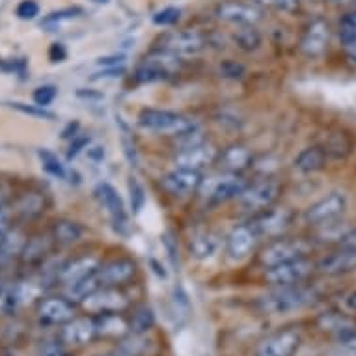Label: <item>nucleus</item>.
<instances>
[{
	"mask_svg": "<svg viewBox=\"0 0 356 356\" xmlns=\"http://www.w3.org/2000/svg\"><path fill=\"white\" fill-rule=\"evenodd\" d=\"M90 142L88 136H81V138H76L75 144H71V152H70V157H75L76 153L81 152L82 147H86V144Z\"/></svg>",
	"mask_w": 356,
	"mask_h": 356,
	"instance_id": "53",
	"label": "nucleus"
},
{
	"mask_svg": "<svg viewBox=\"0 0 356 356\" xmlns=\"http://www.w3.org/2000/svg\"><path fill=\"white\" fill-rule=\"evenodd\" d=\"M218 248H220V237L209 229L196 232L188 241V252L200 261L211 259L218 252Z\"/></svg>",
	"mask_w": 356,
	"mask_h": 356,
	"instance_id": "27",
	"label": "nucleus"
},
{
	"mask_svg": "<svg viewBox=\"0 0 356 356\" xmlns=\"http://www.w3.org/2000/svg\"><path fill=\"white\" fill-rule=\"evenodd\" d=\"M334 4H341V6H347V4H356V0H330Z\"/></svg>",
	"mask_w": 356,
	"mask_h": 356,
	"instance_id": "56",
	"label": "nucleus"
},
{
	"mask_svg": "<svg viewBox=\"0 0 356 356\" xmlns=\"http://www.w3.org/2000/svg\"><path fill=\"white\" fill-rule=\"evenodd\" d=\"M338 345H339V349L343 350L345 355L356 356V332H350V334H347V336H341V338H338Z\"/></svg>",
	"mask_w": 356,
	"mask_h": 356,
	"instance_id": "48",
	"label": "nucleus"
},
{
	"mask_svg": "<svg viewBox=\"0 0 356 356\" xmlns=\"http://www.w3.org/2000/svg\"><path fill=\"white\" fill-rule=\"evenodd\" d=\"M38 316L47 325H65L75 317V308L70 298H45L38 308Z\"/></svg>",
	"mask_w": 356,
	"mask_h": 356,
	"instance_id": "22",
	"label": "nucleus"
},
{
	"mask_svg": "<svg viewBox=\"0 0 356 356\" xmlns=\"http://www.w3.org/2000/svg\"><path fill=\"white\" fill-rule=\"evenodd\" d=\"M95 321V334L103 336V338H125L127 334H131L129 328V321L123 316H120V312H111V314H97L94 317Z\"/></svg>",
	"mask_w": 356,
	"mask_h": 356,
	"instance_id": "25",
	"label": "nucleus"
},
{
	"mask_svg": "<svg viewBox=\"0 0 356 356\" xmlns=\"http://www.w3.org/2000/svg\"><path fill=\"white\" fill-rule=\"evenodd\" d=\"M216 157H218V152L215 147L204 142L196 147H191V149H181L175 155L174 163L175 168H185V170H194V172H200L205 166L216 163Z\"/></svg>",
	"mask_w": 356,
	"mask_h": 356,
	"instance_id": "17",
	"label": "nucleus"
},
{
	"mask_svg": "<svg viewBox=\"0 0 356 356\" xmlns=\"http://www.w3.org/2000/svg\"><path fill=\"white\" fill-rule=\"evenodd\" d=\"M101 267V261L97 256H81L73 261L62 265L58 270V280L70 286L73 282L82 280L90 275H95Z\"/></svg>",
	"mask_w": 356,
	"mask_h": 356,
	"instance_id": "23",
	"label": "nucleus"
},
{
	"mask_svg": "<svg viewBox=\"0 0 356 356\" xmlns=\"http://www.w3.org/2000/svg\"><path fill=\"white\" fill-rule=\"evenodd\" d=\"M234 41L241 51L252 53V51H257L259 45H261V34L257 32V29L254 24H241V26H237V30H235Z\"/></svg>",
	"mask_w": 356,
	"mask_h": 356,
	"instance_id": "33",
	"label": "nucleus"
},
{
	"mask_svg": "<svg viewBox=\"0 0 356 356\" xmlns=\"http://www.w3.org/2000/svg\"><path fill=\"white\" fill-rule=\"evenodd\" d=\"M120 123V127H122V144H123V149H125V155L131 163H135L136 166V152H135V144H133V136L129 135V129L127 125L122 122V120H118Z\"/></svg>",
	"mask_w": 356,
	"mask_h": 356,
	"instance_id": "43",
	"label": "nucleus"
},
{
	"mask_svg": "<svg viewBox=\"0 0 356 356\" xmlns=\"http://www.w3.org/2000/svg\"><path fill=\"white\" fill-rule=\"evenodd\" d=\"M92 2H97V4H106L108 0H92Z\"/></svg>",
	"mask_w": 356,
	"mask_h": 356,
	"instance_id": "60",
	"label": "nucleus"
},
{
	"mask_svg": "<svg viewBox=\"0 0 356 356\" xmlns=\"http://www.w3.org/2000/svg\"><path fill=\"white\" fill-rule=\"evenodd\" d=\"M129 306V298L118 287H99L97 291L88 295L82 300V308L92 314H111V312H123Z\"/></svg>",
	"mask_w": 356,
	"mask_h": 356,
	"instance_id": "12",
	"label": "nucleus"
},
{
	"mask_svg": "<svg viewBox=\"0 0 356 356\" xmlns=\"http://www.w3.org/2000/svg\"><path fill=\"white\" fill-rule=\"evenodd\" d=\"M49 356H70V355H65V353H53V355H49Z\"/></svg>",
	"mask_w": 356,
	"mask_h": 356,
	"instance_id": "59",
	"label": "nucleus"
},
{
	"mask_svg": "<svg viewBox=\"0 0 356 356\" xmlns=\"http://www.w3.org/2000/svg\"><path fill=\"white\" fill-rule=\"evenodd\" d=\"M179 19V10H175V8H166L163 12H159L153 21L155 24H161V26H168V24H174L175 21Z\"/></svg>",
	"mask_w": 356,
	"mask_h": 356,
	"instance_id": "47",
	"label": "nucleus"
},
{
	"mask_svg": "<svg viewBox=\"0 0 356 356\" xmlns=\"http://www.w3.org/2000/svg\"><path fill=\"white\" fill-rule=\"evenodd\" d=\"M13 108H17L21 111L23 114H29V116H34V118H45V120H53L54 114L47 112L43 106H38V105H32V106H26L23 103H13Z\"/></svg>",
	"mask_w": 356,
	"mask_h": 356,
	"instance_id": "46",
	"label": "nucleus"
},
{
	"mask_svg": "<svg viewBox=\"0 0 356 356\" xmlns=\"http://www.w3.org/2000/svg\"><path fill=\"white\" fill-rule=\"evenodd\" d=\"M347 209V198L341 193H330L328 196L321 198L316 204H312L304 213V220L309 226H327L330 222L343 215Z\"/></svg>",
	"mask_w": 356,
	"mask_h": 356,
	"instance_id": "8",
	"label": "nucleus"
},
{
	"mask_svg": "<svg viewBox=\"0 0 356 356\" xmlns=\"http://www.w3.org/2000/svg\"><path fill=\"white\" fill-rule=\"evenodd\" d=\"M179 70H181L179 56L159 49V51L152 53L149 56H146L140 67L136 70L135 79L138 82L164 81V79H170L172 75H175Z\"/></svg>",
	"mask_w": 356,
	"mask_h": 356,
	"instance_id": "5",
	"label": "nucleus"
},
{
	"mask_svg": "<svg viewBox=\"0 0 356 356\" xmlns=\"http://www.w3.org/2000/svg\"><path fill=\"white\" fill-rule=\"evenodd\" d=\"M4 289H6V286H4V280L0 278V295H2V291H4Z\"/></svg>",
	"mask_w": 356,
	"mask_h": 356,
	"instance_id": "58",
	"label": "nucleus"
},
{
	"mask_svg": "<svg viewBox=\"0 0 356 356\" xmlns=\"http://www.w3.org/2000/svg\"><path fill=\"white\" fill-rule=\"evenodd\" d=\"M45 211V198L38 193H26L15 202L13 213L19 215L23 220H34Z\"/></svg>",
	"mask_w": 356,
	"mask_h": 356,
	"instance_id": "30",
	"label": "nucleus"
},
{
	"mask_svg": "<svg viewBox=\"0 0 356 356\" xmlns=\"http://www.w3.org/2000/svg\"><path fill=\"white\" fill-rule=\"evenodd\" d=\"M317 327L321 328L323 332H328L341 338L350 332H356V321L353 317L345 316L341 312H325L317 317Z\"/></svg>",
	"mask_w": 356,
	"mask_h": 356,
	"instance_id": "26",
	"label": "nucleus"
},
{
	"mask_svg": "<svg viewBox=\"0 0 356 356\" xmlns=\"http://www.w3.org/2000/svg\"><path fill=\"white\" fill-rule=\"evenodd\" d=\"M136 275V263L129 257H118L108 263H103L97 270V278H99L103 287H118L133 280Z\"/></svg>",
	"mask_w": 356,
	"mask_h": 356,
	"instance_id": "14",
	"label": "nucleus"
},
{
	"mask_svg": "<svg viewBox=\"0 0 356 356\" xmlns=\"http://www.w3.org/2000/svg\"><path fill=\"white\" fill-rule=\"evenodd\" d=\"M280 196V183L275 179H261V181L252 183L239 194V205L250 213H261L270 209Z\"/></svg>",
	"mask_w": 356,
	"mask_h": 356,
	"instance_id": "6",
	"label": "nucleus"
},
{
	"mask_svg": "<svg viewBox=\"0 0 356 356\" xmlns=\"http://www.w3.org/2000/svg\"><path fill=\"white\" fill-rule=\"evenodd\" d=\"M243 65H239V64H235V62H226V64L222 65V73H224V75L226 76H241L243 75Z\"/></svg>",
	"mask_w": 356,
	"mask_h": 356,
	"instance_id": "49",
	"label": "nucleus"
},
{
	"mask_svg": "<svg viewBox=\"0 0 356 356\" xmlns=\"http://www.w3.org/2000/svg\"><path fill=\"white\" fill-rule=\"evenodd\" d=\"M257 234L254 232L250 224H243L237 228L232 229V234L226 239V252L232 259H245L246 256H250L252 250L257 245Z\"/></svg>",
	"mask_w": 356,
	"mask_h": 356,
	"instance_id": "18",
	"label": "nucleus"
},
{
	"mask_svg": "<svg viewBox=\"0 0 356 356\" xmlns=\"http://www.w3.org/2000/svg\"><path fill=\"white\" fill-rule=\"evenodd\" d=\"M345 302H347V306H349V309H353V312H356V291L350 293L349 297L345 298Z\"/></svg>",
	"mask_w": 356,
	"mask_h": 356,
	"instance_id": "54",
	"label": "nucleus"
},
{
	"mask_svg": "<svg viewBox=\"0 0 356 356\" xmlns=\"http://www.w3.org/2000/svg\"><path fill=\"white\" fill-rule=\"evenodd\" d=\"M339 245L349 246V248H356V228L345 232V234L339 237Z\"/></svg>",
	"mask_w": 356,
	"mask_h": 356,
	"instance_id": "51",
	"label": "nucleus"
},
{
	"mask_svg": "<svg viewBox=\"0 0 356 356\" xmlns=\"http://www.w3.org/2000/svg\"><path fill=\"white\" fill-rule=\"evenodd\" d=\"M316 269L319 270V273H323V275L328 276L349 275V273L356 270V248L341 246L339 250L321 257V259L316 263Z\"/></svg>",
	"mask_w": 356,
	"mask_h": 356,
	"instance_id": "15",
	"label": "nucleus"
},
{
	"mask_svg": "<svg viewBox=\"0 0 356 356\" xmlns=\"http://www.w3.org/2000/svg\"><path fill=\"white\" fill-rule=\"evenodd\" d=\"M246 187H248V183L243 177L224 172L222 175H211L207 179H202L198 191L205 200L220 204V202H228V200H237Z\"/></svg>",
	"mask_w": 356,
	"mask_h": 356,
	"instance_id": "4",
	"label": "nucleus"
},
{
	"mask_svg": "<svg viewBox=\"0 0 356 356\" xmlns=\"http://www.w3.org/2000/svg\"><path fill=\"white\" fill-rule=\"evenodd\" d=\"M13 209H10L8 205L0 207V243L6 239V235L12 229V218H13Z\"/></svg>",
	"mask_w": 356,
	"mask_h": 356,
	"instance_id": "44",
	"label": "nucleus"
},
{
	"mask_svg": "<svg viewBox=\"0 0 356 356\" xmlns=\"http://www.w3.org/2000/svg\"><path fill=\"white\" fill-rule=\"evenodd\" d=\"M325 152H327L328 157L334 159H343L347 157L353 149V142L345 133H332V135L327 136L325 140V146H321Z\"/></svg>",
	"mask_w": 356,
	"mask_h": 356,
	"instance_id": "35",
	"label": "nucleus"
},
{
	"mask_svg": "<svg viewBox=\"0 0 356 356\" xmlns=\"http://www.w3.org/2000/svg\"><path fill=\"white\" fill-rule=\"evenodd\" d=\"M343 53H345V58H347V62L356 67V43H345Z\"/></svg>",
	"mask_w": 356,
	"mask_h": 356,
	"instance_id": "52",
	"label": "nucleus"
},
{
	"mask_svg": "<svg viewBox=\"0 0 356 356\" xmlns=\"http://www.w3.org/2000/svg\"><path fill=\"white\" fill-rule=\"evenodd\" d=\"M328 155L321 146H309L298 153L295 159V168L302 174H316L327 166Z\"/></svg>",
	"mask_w": 356,
	"mask_h": 356,
	"instance_id": "28",
	"label": "nucleus"
},
{
	"mask_svg": "<svg viewBox=\"0 0 356 356\" xmlns=\"http://www.w3.org/2000/svg\"><path fill=\"white\" fill-rule=\"evenodd\" d=\"M56 94H58L56 86H51V84H47V86L35 88L34 94H32V99H34V105L43 106V108H45V106L51 105V103L56 99Z\"/></svg>",
	"mask_w": 356,
	"mask_h": 356,
	"instance_id": "40",
	"label": "nucleus"
},
{
	"mask_svg": "<svg viewBox=\"0 0 356 356\" xmlns=\"http://www.w3.org/2000/svg\"><path fill=\"white\" fill-rule=\"evenodd\" d=\"M314 300H316V291L298 284V286L276 287L275 291L263 295L257 300V306L263 314H269V316H287V314L306 308Z\"/></svg>",
	"mask_w": 356,
	"mask_h": 356,
	"instance_id": "1",
	"label": "nucleus"
},
{
	"mask_svg": "<svg viewBox=\"0 0 356 356\" xmlns=\"http://www.w3.org/2000/svg\"><path fill=\"white\" fill-rule=\"evenodd\" d=\"M202 174L194 170L175 168L163 177V188L172 196H188L202 185Z\"/></svg>",
	"mask_w": 356,
	"mask_h": 356,
	"instance_id": "16",
	"label": "nucleus"
},
{
	"mask_svg": "<svg viewBox=\"0 0 356 356\" xmlns=\"http://www.w3.org/2000/svg\"><path fill=\"white\" fill-rule=\"evenodd\" d=\"M129 194H131V207L135 213H140V209L146 204V193L140 183L136 181L135 177L129 179Z\"/></svg>",
	"mask_w": 356,
	"mask_h": 356,
	"instance_id": "39",
	"label": "nucleus"
},
{
	"mask_svg": "<svg viewBox=\"0 0 356 356\" xmlns=\"http://www.w3.org/2000/svg\"><path fill=\"white\" fill-rule=\"evenodd\" d=\"M51 234H53V241L54 243H58L62 246H70L76 241H81L82 234H84V229L79 222L67 220V218H60L53 224V229H51Z\"/></svg>",
	"mask_w": 356,
	"mask_h": 356,
	"instance_id": "32",
	"label": "nucleus"
},
{
	"mask_svg": "<svg viewBox=\"0 0 356 356\" xmlns=\"http://www.w3.org/2000/svg\"><path fill=\"white\" fill-rule=\"evenodd\" d=\"M302 336L295 328H286L280 332L270 334L256 347L254 356H295L300 349Z\"/></svg>",
	"mask_w": 356,
	"mask_h": 356,
	"instance_id": "9",
	"label": "nucleus"
},
{
	"mask_svg": "<svg viewBox=\"0 0 356 356\" xmlns=\"http://www.w3.org/2000/svg\"><path fill=\"white\" fill-rule=\"evenodd\" d=\"M95 198L101 204V207L111 215L112 222L116 228H123L127 226V215H125V205H123L122 196L118 194V191L108 183H99L94 191Z\"/></svg>",
	"mask_w": 356,
	"mask_h": 356,
	"instance_id": "20",
	"label": "nucleus"
},
{
	"mask_svg": "<svg viewBox=\"0 0 356 356\" xmlns=\"http://www.w3.org/2000/svg\"><path fill=\"white\" fill-rule=\"evenodd\" d=\"M97 356H133V355H129V353H125V350L118 349V350H112V353H103V355H97Z\"/></svg>",
	"mask_w": 356,
	"mask_h": 356,
	"instance_id": "55",
	"label": "nucleus"
},
{
	"mask_svg": "<svg viewBox=\"0 0 356 356\" xmlns=\"http://www.w3.org/2000/svg\"><path fill=\"white\" fill-rule=\"evenodd\" d=\"M309 252H312V245L306 239H284V237L280 239L278 237L263 248L259 254V261L269 269L282 263L304 259Z\"/></svg>",
	"mask_w": 356,
	"mask_h": 356,
	"instance_id": "3",
	"label": "nucleus"
},
{
	"mask_svg": "<svg viewBox=\"0 0 356 356\" xmlns=\"http://www.w3.org/2000/svg\"><path fill=\"white\" fill-rule=\"evenodd\" d=\"M308 2H316V0H308Z\"/></svg>",
	"mask_w": 356,
	"mask_h": 356,
	"instance_id": "61",
	"label": "nucleus"
},
{
	"mask_svg": "<svg viewBox=\"0 0 356 356\" xmlns=\"http://www.w3.org/2000/svg\"><path fill=\"white\" fill-rule=\"evenodd\" d=\"M95 336L97 334H95L94 317H73L71 321L65 323L60 334L62 341L71 347H82L90 343Z\"/></svg>",
	"mask_w": 356,
	"mask_h": 356,
	"instance_id": "21",
	"label": "nucleus"
},
{
	"mask_svg": "<svg viewBox=\"0 0 356 356\" xmlns=\"http://www.w3.org/2000/svg\"><path fill=\"white\" fill-rule=\"evenodd\" d=\"M254 4L273 8L278 12H295L298 8V0H254Z\"/></svg>",
	"mask_w": 356,
	"mask_h": 356,
	"instance_id": "41",
	"label": "nucleus"
},
{
	"mask_svg": "<svg viewBox=\"0 0 356 356\" xmlns=\"http://www.w3.org/2000/svg\"><path fill=\"white\" fill-rule=\"evenodd\" d=\"M216 164L226 174H239L252 164V153L248 147L241 146V144H232L218 153Z\"/></svg>",
	"mask_w": 356,
	"mask_h": 356,
	"instance_id": "24",
	"label": "nucleus"
},
{
	"mask_svg": "<svg viewBox=\"0 0 356 356\" xmlns=\"http://www.w3.org/2000/svg\"><path fill=\"white\" fill-rule=\"evenodd\" d=\"M293 222V213L286 207L282 209H267L257 213V216L250 222V226L257 234V237H267V239H278L286 232Z\"/></svg>",
	"mask_w": 356,
	"mask_h": 356,
	"instance_id": "10",
	"label": "nucleus"
},
{
	"mask_svg": "<svg viewBox=\"0 0 356 356\" xmlns=\"http://www.w3.org/2000/svg\"><path fill=\"white\" fill-rule=\"evenodd\" d=\"M205 45H207V40L198 30H179V32L166 34L161 40V49L175 56H193L204 51Z\"/></svg>",
	"mask_w": 356,
	"mask_h": 356,
	"instance_id": "11",
	"label": "nucleus"
},
{
	"mask_svg": "<svg viewBox=\"0 0 356 356\" xmlns=\"http://www.w3.org/2000/svg\"><path fill=\"white\" fill-rule=\"evenodd\" d=\"M2 205H6V196H4V193L0 191V207H2Z\"/></svg>",
	"mask_w": 356,
	"mask_h": 356,
	"instance_id": "57",
	"label": "nucleus"
},
{
	"mask_svg": "<svg viewBox=\"0 0 356 356\" xmlns=\"http://www.w3.org/2000/svg\"><path fill=\"white\" fill-rule=\"evenodd\" d=\"M138 123L147 131L164 133V135L179 136L198 127V123L187 116H181L172 111H159V108H146L140 112Z\"/></svg>",
	"mask_w": 356,
	"mask_h": 356,
	"instance_id": "2",
	"label": "nucleus"
},
{
	"mask_svg": "<svg viewBox=\"0 0 356 356\" xmlns=\"http://www.w3.org/2000/svg\"><path fill=\"white\" fill-rule=\"evenodd\" d=\"M99 287L103 286H101L99 278H97V273H95V275H90L86 276V278H82V280H76L73 282V284H70L65 295H67L70 300H81L82 302L88 295H92L94 291H97Z\"/></svg>",
	"mask_w": 356,
	"mask_h": 356,
	"instance_id": "34",
	"label": "nucleus"
},
{
	"mask_svg": "<svg viewBox=\"0 0 356 356\" xmlns=\"http://www.w3.org/2000/svg\"><path fill=\"white\" fill-rule=\"evenodd\" d=\"M338 34L341 43H356V12L345 13L338 24Z\"/></svg>",
	"mask_w": 356,
	"mask_h": 356,
	"instance_id": "38",
	"label": "nucleus"
},
{
	"mask_svg": "<svg viewBox=\"0 0 356 356\" xmlns=\"http://www.w3.org/2000/svg\"><path fill=\"white\" fill-rule=\"evenodd\" d=\"M19 19H23V21H32L40 15V4L35 2V0H23L21 4L15 10Z\"/></svg>",
	"mask_w": 356,
	"mask_h": 356,
	"instance_id": "42",
	"label": "nucleus"
},
{
	"mask_svg": "<svg viewBox=\"0 0 356 356\" xmlns=\"http://www.w3.org/2000/svg\"><path fill=\"white\" fill-rule=\"evenodd\" d=\"M316 263L309 259H295V261L282 263L276 267H269L265 273V280L273 284L275 287H287V286H298L314 275Z\"/></svg>",
	"mask_w": 356,
	"mask_h": 356,
	"instance_id": "7",
	"label": "nucleus"
},
{
	"mask_svg": "<svg viewBox=\"0 0 356 356\" xmlns=\"http://www.w3.org/2000/svg\"><path fill=\"white\" fill-rule=\"evenodd\" d=\"M328 40H330V29L323 19H317L304 32L302 40H300V51L309 58H317L321 56L328 47Z\"/></svg>",
	"mask_w": 356,
	"mask_h": 356,
	"instance_id": "19",
	"label": "nucleus"
},
{
	"mask_svg": "<svg viewBox=\"0 0 356 356\" xmlns=\"http://www.w3.org/2000/svg\"><path fill=\"white\" fill-rule=\"evenodd\" d=\"M76 13H81V8H67V10H60V12L51 13L49 17H45L43 24L45 26H51V24H60L65 19H73L76 17Z\"/></svg>",
	"mask_w": 356,
	"mask_h": 356,
	"instance_id": "45",
	"label": "nucleus"
},
{
	"mask_svg": "<svg viewBox=\"0 0 356 356\" xmlns=\"http://www.w3.org/2000/svg\"><path fill=\"white\" fill-rule=\"evenodd\" d=\"M40 159H41V164H43V168H45V172L51 175H54V177H58V179H64L65 177V166L62 163H60V159L54 155V153H51L49 149H40Z\"/></svg>",
	"mask_w": 356,
	"mask_h": 356,
	"instance_id": "37",
	"label": "nucleus"
},
{
	"mask_svg": "<svg viewBox=\"0 0 356 356\" xmlns=\"http://www.w3.org/2000/svg\"><path fill=\"white\" fill-rule=\"evenodd\" d=\"M26 235L21 229H10L6 239L0 243V267L12 263L15 257H21L24 245H26Z\"/></svg>",
	"mask_w": 356,
	"mask_h": 356,
	"instance_id": "31",
	"label": "nucleus"
},
{
	"mask_svg": "<svg viewBox=\"0 0 356 356\" xmlns=\"http://www.w3.org/2000/svg\"><path fill=\"white\" fill-rule=\"evenodd\" d=\"M51 239L45 235H38L32 239L26 241L23 252H21V261L26 267H34V265H41L47 259L49 252H51Z\"/></svg>",
	"mask_w": 356,
	"mask_h": 356,
	"instance_id": "29",
	"label": "nucleus"
},
{
	"mask_svg": "<svg viewBox=\"0 0 356 356\" xmlns=\"http://www.w3.org/2000/svg\"><path fill=\"white\" fill-rule=\"evenodd\" d=\"M49 56H51L53 62H62V60L67 56V53H65V49L62 43H53V47L49 51Z\"/></svg>",
	"mask_w": 356,
	"mask_h": 356,
	"instance_id": "50",
	"label": "nucleus"
},
{
	"mask_svg": "<svg viewBox=\"0 0 356 356\" xmlns=\"http://www.w3.org/2000/svg\"><path fill=\"white\" fill-rule=\"evenodd\" d=\"M215 15L220 21L232 24H256L261 19V10L257 4L241 2V0H226L215 8Z\"/></svg>",
	"mask_w": 356,
	"mask_h": 356,
	"instance_id": "13",
	"label": "nucleus"
},
{
	"mask_svg": "<svg viewBox=\"0 0 356 356\" xmlns=\"http://www.w3.org/2000/svg\"><path fill=\"white\" fill-rule=\"evenodd\" d=\"M153 325H155V314L147 306L136 308L133 317H131V321H129L131 334H147V330H152Z\"/></svg>",
	"mask_w": 356,
	"mask_h": 356,
	"instance_id": "36",
	"label": "nucleus"
}]
</instances>
